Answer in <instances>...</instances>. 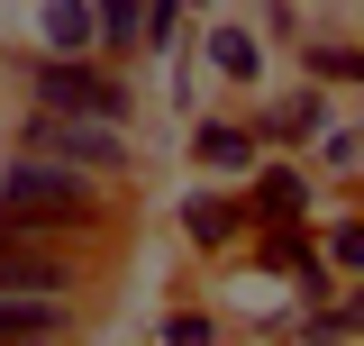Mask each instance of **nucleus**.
<instances>
[{
	"label": "nucleus",
	"instance_id": "obj_1",
	"mask_svg": "<svg viewBox=\"0 0 364 346\" xmlns=\"http://www.w3.org/2000/svg\"><path fill=\"white\" fill-rule=\"evenodd\" d=\"M109 219V182L82 164H55V155H18L0 164V228H28V237H64V228H100Z\"/></svg>",
	"mask_w": 364,
	"mask_h": 346
},
{
	"label": "nucleus",
	"instance_id": "obj_2",
	"mask_svg": "<svg viewBox=\"0 0 364 346\" xmlns=\"http://www.w3.org/2000/svg\"><path fill=\"white\" fill-rule=\"evenodd\" d=\"M18 155H55V164H82L100 173V182H119V173L136 164L128 146V119H91V110H28V128H18Z\"/></svg>",
	"mask_w": 364,
	"mask_h": 346
},
{
	"label": "nucleus",
	"instance_id": "obj_3",
	"mask_svg": "<svg viewBox=\"0 0 364 346\" xmlns=\"http://www.w3.org/2000/svg\"><path fill=\"white\" fill-rule=\"evenodd\" d=\"M28 91H37L46 110H91V119H128L136 110L128 83H119L109 64H91V55H37V64H28Z\"/></svg>",
	"mask_w": 364,
	"mask_h": 346
},
{
	"label": "nucleus",
	"instance_id": "obj_4",
	"mask_svg": "<svg viewBox=\"0 0 364 346\" xmlns=\"http://www.w3.org/2000/svg\"><path fill=\"white\" fill-rule=\"evenodd\" d=\"M182 237H191V246H210V256H219V246H246V228H255V210H246V192H219V182H200V192H182Z\"/></svg>",
	"mask_w": 364,
	"mask_h": 346
},
{
	"label": "nucleus",
	"instance_id": "obj_5",
	"mask_svg": "<svg viewBox=\"0 0 364 346\" xmlns=\"http://www.w3.org/2000/svg\"><path fill=\"white\" fill-rule=\"evenodd\" d=\"M191 155H200V173H255L264 146H255L246 119H219V110H210V119H191Z\"/></svg>",
	"mask_w": 364,
	"mask_h": 346
},
{
	"label": "nucleus",
	"instance_id": "obj_6",
	"mask_svg": "<svg viewBox=\"0 0 364 346\" xmlns=\"http://www.w3.org/2000/svg\"><path fill=\"white\" fill-rule=\"evenodd\" d=\"M246 210H255V219H310V173H301V164H264V155H255Z\"/></svg>",
	"mask_w": 364,
	"mask_h": 346
},
{
	"label": "nucleus",
	"instance_id": "obj_7",
	"mask_svg": "<svg viewBox=\"0 0 364 346\" xmlns=\"http://www.w3.org/2000/svg\"><path fill=\"white\" fill-rule=\"evenodd\" d=\"M200 64H210L219 83H264V46L246 37V28H228L219 9H210V37H200Z\"/></svg>",
	"mask_w": 364,
	"mask_h": 346
},
{
	"label": "nucleus",
	"instance_id": "obj_8",
	"mask_svg": "<svg viewBox=\"0 0 364 346\" xmlns=\"http://www.w3.org/2000/svg\"><path fill=\"white\" fill-rule=\"evenodd\" d=\"M73 301H46V292H0V337H64Z\"/></svg>",
	"mask_w": 364,
	"mask_h": 346
},
{
	"label": "nucleus",
	"instance_id": "obj_9",
	"mask_svg": "<svg viewBox=\"0 0 364 346\" xmlns=\"http://www.w3.org/2000/svg\"><path fill=\"white\" fill-rule=\"evenodd\" d=\"M46 55H91V0H46Z\"/></svg>",
	"mask_w": 364,
	"mask_h": 346
},
{
	"label": "nucleus",
	"instance_id": "obj_10",
	"mask_svg": "<svg viewBox=\"0 0 364 346\" xmlns=\"http://www.w3.org/2000/svg\"><path fill=\"white\" fill-rule=\"evenodd\" d=\"M136 19H146V0H91V46L136 55Z\"/></svg>",
	"mask_w": 364,
	"mask_h": 346
},
{
	"label": "nucleus",
	"instance_id": "obj_11",
	"mask_svg": "<svg viewBox=\"0 0 364 346\" xmlns=\"http://www.w3.org/2000/svg\"><path fill=\"white\" fill-rule=\"evenodd\" d=\"M310 73H318L328 91H346V83H364V55H355L346 37H318V46H310Z\"/></svg>",
	"mask_w": 364,
	"mask_h": 346
},
{
	"label": "nucleus",
	"instance_id": "obj_12",
	"mask_svg": "<svg viewBox=\"0 0 364 346\" xmlns=\"http://www.w3.org/2000/svg\"><path fill=\"white\" fill-rule=\"evenodd\" d=\"M318 256H328V273H355L364 264V228L355 219H328V228H318Z\"/></svg>",
	"mask_w": 364,
	"mask_h": 346
},
{
	"label": "nucleus",
	"instance_id": "obj_13",
	"mask_svg": "<svg viewBox=\"0 0 364 346\" xmlns=\"http://www.w3.org/2000/svg\"><path fill=\"white\" fill-rule=\"evenodd\" d=\"M136 46L173 55V46H182V0H146V19H136Z\"/></svg>",
	"mask_w": 364,
	"mask_h": 346
},
{
	"label": "nucleus",
	"instance_id": "obj_14",
	"mask_svg": "<svg viewBox=\"0 0 364 346\" xmlns=\"http://www.w3.org/2000/svg\"><path fill=\"white\" fill-rule=\"evenodd\" d=\"M355 155H364V128H346V119H318V164H328V173H355Z\"/></svg>",
	"mask_w": 364,
	"mask_h": 346
},
{
	"label": "nucleus",
	"instance_id": "obj_15",
	"mask_svg": "<svg viewBox=\"0 0 364 346\" xmlns=\"http://www.w3.org/2000/svg\"><path fill=\"white\" fill-rule=\"evenodd\" d=\"M301 337H355V310H346V301H310Z\"/></svg>",
	"mask_w": 364,
	"mask_h": 346
},
{
	"label": "nucleus",
	"instance_id": "obj_16",
	"mask_svg": "<svg viewBox=\"0 0 364 346\" xmlns=\"http://www.w3.org/2000/svg\"><path fill=\"white\" fill-rule=\"evenodd\" d=\"M164 337H182V346H210V337H219V319H210V310H173V319H164Z\"/></svg>",
	"mask_w": 364,
	"mask_h": 346
},
{
	"label": "nucleus",
	"instance_id": "obj_17",
	"mask_svg": "<svg viewBox=\"0 0 364 346\" xmlns=\"http://www.w3.org/2000/svg\"><path fill=\"white\" fill-rule=\"evenodd\" d=\"M182 9H219V0H182Z\"/></svg>",
	"mask_w": 364,
	"mask_h": 346
}]
</instances>
